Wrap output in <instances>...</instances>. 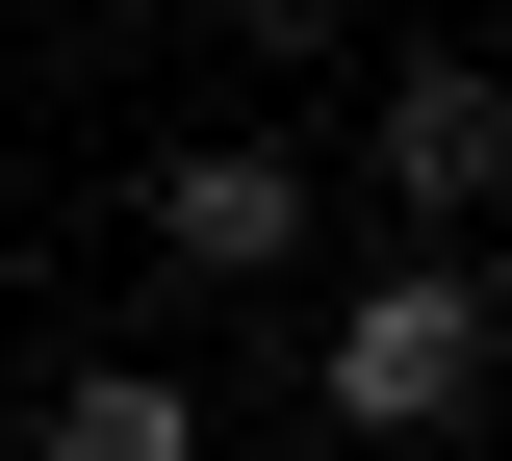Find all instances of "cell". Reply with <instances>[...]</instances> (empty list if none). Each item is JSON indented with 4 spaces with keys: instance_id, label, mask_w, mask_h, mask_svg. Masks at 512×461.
<instances>
[{
    "instance_id": "3",
    "label": "cell",
    "mask_w": 512,
    "mask_h": 461,
    "mask_svg": "<svg viewBox=\"0 0 512 461\" xmlns=\"http://www.w3.org/2000/svg\"><path fill=\"white\" fill-rule=\"evenodd\" d=\"M359 154H384V205H410V257H461V231L512 205V77H487V52H410Z\"/></svg>"
},
{
    "instance_id": "1",
    "label": "cell",
    "mask_w": 512,
    "mask_h": 461,
    "mask_svg": "<svg viewBox=\"0 0 512 461\" xmlns=\"http://www.w3.org/2000/svg\"><path fill=\"white\" fill-rule=\"evenodd\" d=\"M487 359H512V308H487V257H384L359 308H333V436H461L487 410Z\"/></svg>"
},
{
    "instance_id": "4",
    "label": "cell",
    "mask_w": 512,
    "mask_h": 461,
    "mask_svg": "<svg viewBox=\"0 0 512 461\" xmlns=\"http://www.w3.org/2000/svg\"><path fill=\"white\" fill-rule=\"evenodd\" d=\"M26 461H205V385L180 359H77V385L26 410Z\"/></svg>"
},
{
    "instance_id": "2",
    "label": "cell",
    "mask_w": 512,
    "mask_h": 461,
    "mask_svg": "<svg viewBox=\"0 0 512 461\" xmlns=\"http://www.w3.org/2000/svg\"><path fill=\"white\" fill-rule=\"evenodd\" d=\"M128 231H154V282H282L333 231V180L282 129H205V154H154V205H128Z\"/></svg>"
}]
</instances>
